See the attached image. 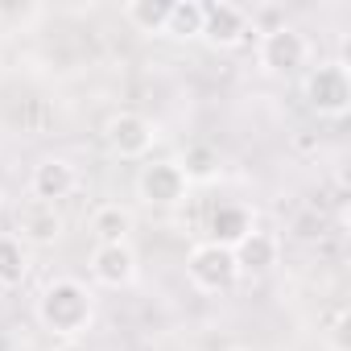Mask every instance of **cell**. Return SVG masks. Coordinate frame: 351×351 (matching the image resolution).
Instances as JSON below:
<instances>
[{"label":"cell","instance_id":"obj_9","mask_svg":"<svg viewBox=\"0 0 351 351\" xmlns=\"http://www.w3.org/2000/svg\"><path fill=\"white\" fill-rule=\"evenodd\" d=\"M91 277L108 289H124L136 277V252L128 244H95L91 252Z\"/></svg>","mask_w":351,"mask_h":351},{"label":"cell","instance_id":"obj_6","mask_svg":"<svg viewBox=\"0 0 351 351\" xmlns=\"http://www.w3.org/2000/svg\"><path fill=\"white\" fill-rule=\"evenodd\" d=\"M186 191H191V182L182 178L178 161H149L136 173V195L149 207H178L186 199Z\"/></svg>","mask_w":351,"mask_h":351},{"label":"cell","instance_id":"obj_18","mask_svg":"<svg viewBox=\"0 0 351 351\" xmlns=\"http://www.w3.org/2000/svg\"><path fill=\"white\" fill-rule=\"evenodd\" d=\"M58 351H87V347H83V343H75V339H66V343H62Z\"/></svg>","mask_w":351,"mask_h":351},{"label":"cell","instance_id":"obj_7","mask_svg":"<svg viewBox=\"0 0 351 351\" xmlns=\"http://www.w3.org/2000/svg\"><path fill=\"white\" fill-rule=\"evenodd\" d=\"M153 136H157V128L141 112H120V116L108 120V145H112L116 157H128V161L145 157L153 149Z\"/></svg>","mask_w":351,"mask_h":351},{"label":"cell","instance_id":"obj_8","mask_svg":"<svg viewBox=\"0 0 351 351\" xmlns=\"http://www.w3.org/2000/svg\"><path fill=\"white\" fill-rule=\"evenodd\" d=\"M75 186H79V173H75V165H71L66 157H42V161L34 165V173H29V191H34V199H42V203L71 199Z\"/></svg>","mask_w":351,"mask_h":351},{"label":"cell","instance_id":"obj_16","mask_svg":"<svg viewBox=\"0 0 351 351\" xmlns=\"http://www.w3.org/2000/svg\"><path fill=\"white\" fill-rule=\"evenodd\" d=\"M165 34L178 38V42L199 38L203 34V5H199V0H173V5H169V21H165Z\"/></svg>","mask_w":351,"mask_h":351},{"label":"cell","instance_id":"obj_3","mask_svg":"<svg viewBox=\"0 0 351 351\" xmlns=\"http://www.w3.org/2000/svg\"><path fill=\"white\" fill-rule=\"evenodd\" d=\"M186 273H191V281L203 289V293H228V289H236V281H240V269H236V256H232V248H219V244H199L191 256H186Z\"/></svg>","mask_w":351,"mask_h":351},{"label":"cell","instance_id":"obj_4","mask_svg":"<svg viewBox=\"0 0 351 351\" xmlns=\"http://www.w3.org/2000/svg\"><path fill=\"white\" fill-rule=\"evenodd\" d=\"M252 34V17L248 9L232 5V0H211L203 5V42H211L215 50H236L244 38Z\"/></svg>","mask_w":351,"mask_h":351},{"label":"cell","instance_id":"obj_1","mask_svg":"<svg viewBox=\"0 0 351 351\" xmlns=\"http://www.w3.org/2000/svg\"><path fill=\"white\" fill-rule=\"evenodd\" d=\"M91 318H95V298H91V289H87L83 281H75V277L50 281V285L42 289V298H38V322H42L50 335H58V339L83 335V330L91 326Z\"/></svg>","mask_w":351,"mask_h":351},{"label":"cell","instance_id":"obj_17","mask_svg":"<svg viewBox=\"0 0 351 351\" xmlns=\"http://www.w3.org/2000/svg\"><path fill=\"white\" fill-rule=\"evenodd\" d=\"M169 5H173V0H132V5H124V17H128L141 34H165Z\"/></svg>","mask_w":351,"mask_h":351},{"label":"cell","instance_id":"obj_13","mask_svg":"<svg viewBox=\"0 0 351 351\" xmlns=\"http://www.w3.org/2000/svg\"><path fill=\"white\" fill-rule=\"evenodd\" d=\"M91 232H95V244H128V232H132V215L116 203L99 207L91 215Z\"/></svg>","mask_w":351,"mask_h":351},{"label":"cell","instance_id":"obj_10","mask_svg":"<svg viewBox=\"0 0 351 351\" xmlns=\"http://www.w3.org/2000/svg\"><path fill=\"white\" fill-rule=\"evenodd\" d=\"M17 240L21 244H54L62 236V215L54 203H42V199H29L17 207Z\"/></svg>","mask_w":351,"mask_h":351},{"label":"cell","instance_id":"obj_5","mask_svg":"<svg viewBox=\"0 0 351 351\" xmlns=\"http://www.w3.org/2000/svg\"><path fill=\"white\" fill-rule=\"evenodd\" d=\"M306 58H310V42L302 38V29H293L285 21L261 38V66L269 75H293L298 66H306Z\"/></svg>","mask_w":351,"mask_h":351},{"label":"cell","instance_id":"obj_11","mask_svg":"<svg viewBox=\"0 0 351 351\" xmlns=\"http://www.w3.org/2000/svg\"><path fill=\"white\" fill-rule=\"evenodd\" d=\"M277 252H281V248H277V240H273L269 232H261V228H252V232L232 248L240 277H244V273H252V277H256V273H269V269L277 265Z\"/></svg>","mask_w":351,"mask_h":351},{"label":"cell","instance_id":"obj_2","mask_svg":"<svg viewBox=\"0 0 351 351\" xmlns=\"http://www.w3.org/2000/svg\"><path fill=\"white\" fill-rule=\"evenodd\" d=\"M306 99L318 116L339 120L351 108V71H343L339 62H322L306 75Z\"/></svg>","mask_w":351,"mask_h":351},{"label":"cell","instance_id":"obj_12","mask_svg":"<svg viewBox=\"0 0 351 351\" xmlns=\"http://www.w3.org/2000/svg\"><path fill=\"white\" fill-rule=\"evenodd\" d=\"M252 228H256V223H252L248 207H240V203H219V207L211 211V223H207L211 244H219V248H236Z\"/></svg>","mask_w":351,"mask_h":351},{"label":"cell","instance_id":"obj_15","mask_svg":"<svg viewBox=\"0 0 351 351\" xmlns=\"http://www.w3.org/2000/svg\"><path fill=\"white\" fill-rule=\"evenodd\" d=\"M178 169H182V178H186L191 186H195V182H215V178H219V153H215L211 145H191V149L182 153Z\"/></svg>","mask_w":351,"mask_h":351},{"label":"cell","instance_id":"obj_14","mask_svg":"<svg viewBox=\"0 0 351 351\" xmlns=\"http://www.w3.org/2000/svg\"><path fill=\"white\" fill-rule=\"evenodd\" d=\"M29 273V252L17 236H0V289L21 285Z\"/></svg>","mask_w":351,"mask_h":351}]
</instances>
